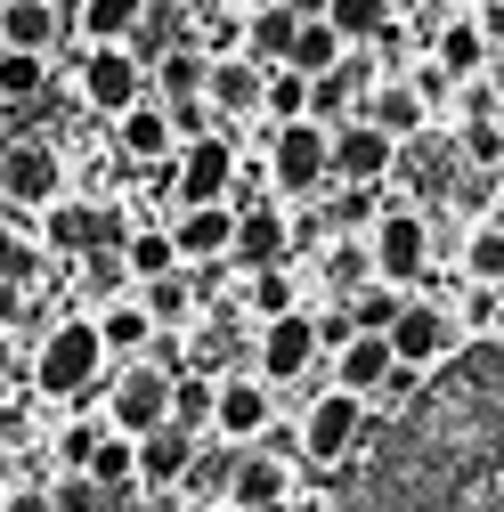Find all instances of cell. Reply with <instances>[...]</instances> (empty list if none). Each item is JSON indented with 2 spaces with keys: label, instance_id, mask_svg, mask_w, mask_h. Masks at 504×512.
Segmentation results:
<instances>
[{
  "label": "cell",
  "instance_id": "cell-33",
  "mask_svg": "<svg viewBox=\"0 0 504 512\" xmlns=\"http://www.w3.org/2000/svg\"><path fill=\"white\" fill-rule=\"evenodd\" d=\"M480 57H488L480 25H448V33H439V74H448V82H472V74H480Z\"/></svg>",
  "mask_w": 504,
  "mask_h": 512
},
{
  "label": "cell",
  "instance_id": "cell-23",
  "mask_svg": "<svg viewBox=\"0 0 504 512\" xmlns=\"http://www.w3.org/2000/svg\"><path fill=\"white\" fill-rule=\"evenodd\" d=\"M196 301H204V285L196 277H155V285H139V309H147V326H179V317H196Z\"/></svg>",
  "mask_w": 504,
  "mask_h": 512
},
{
  "label": "cell",
  "instance_id": "cell-48",
  "mask_svg": "<svg viewBox=\"0 0 504 512\" xmlns=\"http://www.w3.org/2000/svg\"><path fill=\"white\" fill-rule=\"evenodd\" d=\"M244 9H277V0H244Z\"/></svg>",
  "mask_w": 504,
  "mask_h": 512
},
{
  "label": "cell",
  "instance_id": "cell-21",
  "mask_svg": "<svg viewBox=\"0 0 504 512\" xmlns=\"http://www.w3.org/2000/svg\"><path fill=\"white\" fill-rule=\"evenodd\" d=\"M122 155H131V163H163L171 155V114L139 98L131 114H122Z\"/></svg>",
  "mask_w": 504,
  "mask_h": 512
},
{
  "label": "cell",
  "instance_id": "cell-20",
  "mask_svg": "<svg viewBox=\"0 0 504 512\" xmlns=\"http://www.w3.org/2000/svg\"><path fill=\"white\" fill-rule=\"evenodd\" d=\"M342 57H350V41H342L326 17H309V25L293 33V57H285V66H293L301 82H318V74H334V66H342Z\"/></svg>",
  "mask_w": 504,
  "mask_h": 512
},
{
  "label": "cell",
  "instance_id": "cell-19",
  "mask_svg": "<svg viewBox=\"0 0 504 512\" xmlns=\"http://www.w3.org/2000/svg\"><path fill=\"white\" fill-rule=\"evenodd\" d=\"M293 33H301L293 9H252V25H244V57L269 74V66H285V57H293Z\"/></svg>",
  "mask_w": 504,
  "mask_h": 512
},
{
  "label": "cell",
  "instance_id": "cell-52",
  "mask_svg": "<svg viewBox=\"0 0 504 512\" xmlns=\"http://www.w3.org/2000/svg\"><path fill=\"white\" fill-rule=\"evenodd\" d=\"M0 9H9V0H0Z\"/></svg>",
  "mask_w": 504,
  "mask_h": 512
},
{
  "label": "cell",
  "instance_id": "cell-35",
  "mask_svg": "<svg viewBox=\"0 0 504 512\" xmlns=\"http://www.w3.org/2000/svg\"><path fill=\"white\" fill-rule=\"evenodd\" d=\"M261 106H269L277 122H309V82H301L293 66H277V74H269V90H261Z\"/></svg>",
  "mask_w": 504,
  "mask_h": 512
},
{
  "label": "cell",
  "instance_id": "cell-4",
  "mask_svg": "<svg viewBox=\"0 0 504 512\" xmlns=\"http://www.w3.org/2000/svg\"><path fill=\"white\" fill-rule=\"evenodd\" d=\"M228 187H236V147H228V139H187V147H179V163H171V196H179V212L228 204Z\"/></svg>",
  "mask_w": 504,
  "mask_h": 512
},
{
  "label": "cell",
  "instance_id": "cell-45",
  "mask_svg": "<svg viewBox=\"0 0 504 512\" xmlns=\"http://www.w3.org/2000/svg\"><path fill=\"white\" fill-rule=\"evenodd\" d=\"M277 9H293V17L309 25V17H326V0H277Z\"/></svg>",
  "mask_w": 504,
  "mask_h": 512
},
{
  "label": "cell",
  "instance_id": "cell-24",
  "mask_svg": "<svg viewBox=\"0 0 504 512\" xmlns=\"http://www.w3.org/2000/svg\"><path fill=\"white\" fill-rule=\"evenodd\" d=\"M139 17H147V0H82V33L98 49H122V41L139 33Z\"/></svg>",
  "mask_w": 504,
  "mask_h": 512
},
{
  "label": "cell",
  "instance_id": "cell-8",
  "mask_svg": "<svg viewBox=\"0 0 504 512\" xmlns=\"http://www.w3.org/2000/svg\"><path fill=\"white\" fill-rule=\"evenodd\" d=\"M318 317H301V309H285V317H269L261 326V382L277 391V382H301L309 366H318Z\"/></svg>",
  "mask_w": 504,
  "mask_h": 512
},
{
  "label": "cell",
  "instance_id": "cell-29",
  "mask_svg": "<svg viewBox=\"0 0 504 512\" xmlns=\"http://www.w3.org/2000/svg\"><path fill=\"white\" fill-rule=\"evenodd\" d=\"M82 472H90L106 496H122V488H131V472H139V439H122V431H114V439H98Z\"/></svg>",
  "mask_w": 504,
  "mask_h": 512
},
{
  "label": "cell",
  "instance_id": "cell-41",
  "mask_svg": "<svg viewBox=\"0 0 504 512\" xmlns=\"http://www.w3.org/2000/svg\"><path fill=\"white\" fill-rule=\"evenodd\" d=\"M366 212H374V187H342L334 196V228H366Z\"/></svg>",
  "mask_w": 504,
  "mask_h": 512
},
{
  "label": "cell",
  "instance_id": "cell-7",
  "mask_svg": "<svg viewBox=\"0 0 504 512\" xmlns=\"http://www.w3.org/2000/svg\"><path fill=\"white\" fill-rule=\"evenodd\" d=\"M391 358L407 366V374H423V366H439V358H448L456 350V317L448 309H431V301H407L399 317H391Z\"/></svg>",
  "mask_w": 504,
  "mask_h": 512
},
{
  "label": "cell",
  "instance_id": "cell-9",
  "mask_svg": "<svg viewBox=\"0 0 504 512\" xmlns=\"http://www.w3.org/2000/svg\"><path fill=\"white\" fill-rule=\"evenodd\" d=\"M391 163H399V139H383L374 122H342V131H334V155H326V179L374 187V179H391Z\"/></svg>",
  "mask_w": 504,
  "mask_h": 512
},
{
  "label": "cell",
  "instance_id": "cell-38",
  "mask_svg": "<svg viewBox=\"0 0 504 512\" xmlns=\"http://www.w3.org/2000/svg\"><path fill=\"white\" fill-rule=\"evenodd\" d=\"M464 261H472V277H480V285H504V220L472 236V252H464Z\"/></svg>",
  "mask_w": 504,
  "mask_h": 512
},
{
  "label": "cell",
  "instance_id": "cell-3",
  "mask_svg": "<svg viewBox=\"0 0 504 512\" xmlns=\"http://www.w3.org/2000/svg\"><path fill=\"white\" fill-rule=\"evenodd\" d=\"M326 155H334V131H318V122H277L269 131V179L285 187V196L326 187Z\"/></svg>",
  "mask_w": 504,
  "mask_h": 512
},
{
  "label": "cell",
  "instance_id": "cell-49",
  "mask_svg": "<svg viewBox=\"0 0 504 512\" xmlns=\"http://www.w3.org/2000/svg\"><path fill=\"white\" fill-rule=\"evenodd\" d=\"M496 122H504V90H496Z\"/></svg>",
  "mask_w": 504,
  "mask_h": 512
},
{
  "label": "cell",
  "instance_id": "cell-14",
  "mask_svg": "<svg viewBox=\"0 0 504 512\" xmlns=\"http://www.w3.org/2000/svg\"><path fill=\"white\" fill-rule=\"evenodd\" d=\"M228 244H236V204H196V212L171 220L179 261H228Z\"/></svg>",
  "mask_w": 504,
  "mask_h": 512
},
{
  "label": "cell",
  "instance_id": "cell-36",
  "mask_svg": "<svg viewBox=\"0 0 504 512\" xmlns=\"http://www.w3.org/2000/svg\"><path fill=\"white\" fill-rule=\"evenodd\" d=\"M0 285H9V293L41 285V244H25V236H0Z\"/></svg>",
  "mask_w": 504,
  "mask_h": 512
},
{
  "label": "cell",
  "instance_id": "cell-2",
  "mask_svg": "<svg viewBox=\"0 0 504 512\" xmlns=\"http://www.w3.org/2000/svg\"><path fill=\"white\" fill-rule=\"evenodd\" d=\"M57 187H66V163H57V147H41V139H9V147H0V204L49 212Z\"/></svg>",
  "mask_w": 504,
  "mask_h": 512
},
{
  "label": "cell",
  "instance_id": "cell-47",
  "mask_svg": "<svg viewBox=\"0 0 504 512\" xmlns=\"http://www.w3.org/2000/svg\"><path fill=\"white\" fill-rule=\"evenodd\" d=\"M9 488H17V472H9V456H0V496H9Z\"/></svg>",
  "mask_w": 504,
  "mask_h": 512
},
{
  "label": "cell",
  "instance_id": "cell-1",
  "mask_svg": "<svg viewBox=\"0 0 504 512\" xmlns=\"http://www.w3.org/2000/svg\"><path fill=\"white\" fill-rule=\"evenodd\" d=\"M98 374H106V342H98L90 317H66V326L41 334V350H33V391L41 399H82Z\"/></svg>",
  "mask_w": 504,
  "mask_h": 512
},
{
  "label": "cell",
  "instance_id": "cell-26",
  "mask_svg": "<svg viewBox=\"0 0 504 512\" xmlns=\"http://www.w3.org/2000/svg\"><path fill=\"white\" fill-rule=\"evenodd\" d=\"M204 74H212V57H204V49H163L155 90H163L171 106H187V98H204Z\"/></svg>",
  "mask_w": 504,
  "mask_h": 512
},
{
  "label": "cell",
  "instance_id": "cell-44",
  "mask_svg": "<svg viewBox=\"0 0 504 512\" xmlns=\"http://www.w3.org/2000/svg\"><path fill=\"white\" fill-rule=\"evenodd\" d=\"M17 309H25V293H9V285H0V334L17 326Z\"/></svg>",
  "mask_w": 504,
  "mask_h": 512
},
{
  "label": "cell",
  "instance_id": "cell-27",
  "mask_svg": "<svg viewBox=\"0 0 504 512\" xmlns=\"http://www.w3.org/2000/svg\"><path fill=\"white\" fill-rule=\"evenodd\" d=\"M122 269H131L139 285L171 277V269H179V252H171V228H131V244H122Z\"/></svg>",
  "mask_w": 504,
  "mask_h": 512
},
{
  "label": "cell",
  "instance_id": "cell-40",
  "mask_svg": "<svg viewBox=\"0 0 504 512\" xmlns=\"http://www.w3.org/2000/svg\"><path fill=\"white\" fill-rule=\"evenodd\" d=\"M496 155H504V122H472V131H464V163H480V171H488Z\"/></svg>",
  "mask_w": 504,
  "mask_h": 512
},
{
  "label": "cell",
  "instance_id": "cell-28",
  "mask_svg": "<svg viewBox=\"0 0 504 512\" xmlns=\"http://www.w3.org/2000/svg\"><path fill=\"white\" fill-rule=\"evenodd\" d=\"M212 391H220V382H204V374H179L171 382V431H187V439H196V431H212Z\"/></svg>",
  "mask_w": 504,
  "mask_h": 512
},
{
  "label": "cell",
  "instance_id": "cell-31",
  "mask_svg": "<svg viewBox=\"0 0 504 512\" xmlns=\"http://www.w3.org/2000/svg\"><path fill=\"white\" fill-rule=\"evenodd\" d=\"M342 309H350V326H358V334H391V317L407 309V293H399V285H358Z\"/></svg>",
  "mask_w": 504,
  "mask_h": 512
},
{
  "label": "cell",
  "instance_id": "cell-15",
  "mask_svg": "<svg viewBox=\"0 0 504 512\" xmlns=\"http://www.w3.org/2000/svg\"><path fill=\"white\" fill-rule=\"evenodd\" d=\"M261 90H269V74L252 66V57H212V74H204V106L212 114H261Z\"/></svg>",
  "mask_w": 504,
  "mask_h": 512
},
{
  "label": "cell",
  "instance_id": "cell-17",
  "mask_svg": "<svg viewBox=\"0 0 504 512\" xmlns=\"http://www.w3.org/2000/svg\"><path fill=\"white\" fill-rule=\"evenodd\" d=\"M57 33H66V17H57L49 0H9V9H0V49H25V57H41Z\"/></svg>",
  "mask_w": 504,
  "mask_h": 512
},
{
  "label": "cell",
  "instance_id": "cell-30",
  "mask_svg": "<svg viewBox=\"0 0 504 512\" xmlns=\"http://www.w3.org/2000/svg\"><path fill=\"white\" fill-rule=\"evenodd\" d=\"M90 326H98L106 358H114V350H147V342H155V326H147V309H139V301H114L106 317H90Z\"/></svg>",
  "mask_w": 504,
  "mask_h": 512
},
{
  "label": "cell",
  "instance_id": "cell-39",
  "mask_svg": "<svg viewBox=\"0 0 504 512\" xmlns=\"http://www.w3.org/2000/svg\"><path fill=\"white\" fill-rule=\"evenodd\" d=\"M252 309H261V326L293 309V285H285V269H261V277H252Z\"/></svg>",
  "mask_w": 504,
  "mask_h": 512
},
{
  "label": "cell",
  "instance_id": "cell-34",
  "mask_svg": "<svg viewBox=\"0 0 504 512\" xmlns=\"http://www.w3.org/2000/svg\"><path fill=\"white\" fill-rule=\"evenodd\" d=\"M41 82H49V66H41V57L0 49V98H9V106H33V98H41Z\"/></svg>",
  "mask_w": 504,
  "mask_h": 512
},
{
  "label": "cell",
  "instance_id": "cell-6",
  "mask_svg": "<svg viewBox=\"0 0 504 512\" xmlns=\"http://www.w3.org/2000/svg\"><path fill=\"white\" fill-rule=\"evenodd\" d=\"M358 439H366V399H350V391H326L318 407L301 415V456H309V464L358 456Z\"/></svg>",
  "mask_w": 504,
  "mask_h": 512
},
{
  "label": "cell",
  "instance_id": "cell-10",
  "mask_svg": "<svg viewBox=\"0 0 504 512\" xmlns=\"http://www.w3.org/2000/svg\"><path fill=\"white\" fill-rule=\"evenodd\" d=\"M82 98H90L98 114L122 122V114L147 98V66H139L131 49H90V66H82Z\"/></svg>",
  "mask_w": 504,
  "mask_h": 512
},
{
  "label": "cell",
  "instance_id": "cell-43",
  "mask_svg": "<svg viewBox=\"0 0 504 512\" xmlns=\"http://www.w3.org/2000/svg\"><path fill=\"white\" fill-rule=\"evenodd\" d=\"M0 512H49V488H9V496H0Z\"/></svg>",
  "mask_w": 504,
  "mask_h": 512
},
{
  "label": "cell",
  "instance_id": "cell-25",
  "mask_svg": "<svg viewBox=\"0 0 504 512\" xmlns=\"http://www.w3.org/2000/svg\"><path fill=\"white\" fill-rule=\"evenodd\" d=\"M366 122H374L383 139H415V131H423V98H415L407 82H383L374 106H366Z\"/></svg>",
  "mask_w": 504,
  "mask_h": 512
},
{
  "label": "cell",
  "instance_id": "cell-37",
  "mask_svg": "<svg viewBox=\"0 0 504 512\" xmlns=\"http://www.w3.org/2000/svg\"><path fill=\"white\" fill-rule=\"evenodd\" d=\"M106 504H114V496H106L90 472H66V480L49 488V512H106Z\"/></svg>",
  "mask_w": 504,
  "mask_h": 512
},
{
  "label": "cell",
  "instance_id": "cell-18",
  "mask_svg": "<svg viewBox=\"0 0 504 512\" xmlns=\"http://www.w3.org/2000/svg\"><path fill=\"white\" fill-rule=\"evenodd\" d=\"M228 504H236V512H269V504H285V464H277V456H244V464L228 472Z\"/></svg>",
  "mask_w": 504,
  "mask_h": 512
},
{
  "label": "cell",
  "instance_id": "cell-22",
  "mask_svg": "<svg viewBox=\"0 0 504 512\" xmlns=\"http://www.w3.org/2000/svg\"><path fill=\"white\" fill-rule=\"evenodd\" d=\"M187 464H196V439H187V431H147L139 439V480H187Z\"/></svg>",
  "mask_w": 504,
  "mask_h": 512
},
{
  "label": "cell",
  "instance_id": "cell-5",
  "mask_svg": "<svg viewBox=\"0 0 504 512\" xmlns=\"http://www.w3.org/2000/svg\"><path fill=\"white\" fill-rule=\"evenodd\" d=\"M366 261H374V285H415L431 269V228L415 212H383V220H374Z\"/></svg>",
  "mask_w": 504,
  "mask_h": 512
},
{
  "label": "cell",
  "instance_id": "cell-32",
  "mask_svg": "<svg viewBox=\"0 0 504 512\" xmlns=\"http://www.w3.org/2000/svg\"><path fill=\"white\" fill-rule=\"evenodd\" d=\"M326 25L342 41H374V33L391 25V0H326Z\"/></svg>",
  "mask_w": 504,
  "mask_h": 512
},
{
  "label": "cell",
  "instance_id": "cell-12",
  "mask_svg": "<svg viewBox=\"0 0 504 512\" xmlns=\"http://www.w3.org/2000/svg\"><path fill=\"white\" fill-rule=\"evenodd\" d=\"M163 415H171V374H163V366H131V374L114 382V431H122V439L163 431Z\"/></svg>",
  "mask_w": 504,
  "mask_h": 512
},
{
  "label": "cell",
  "instance_id": "cell-46",
  "mask_svg": "<svg viewBox=\"0 0 504 512\" xmlns=\"http://www.w3.org/2000/svg\"><path fill=\"white\" fill-rule=\"evenodd\" d=\"M9 439H17V407L0 399V456H9Z\"/></svg>",
  "mask_w": 504,
  "mask_h": 512
},
{
  "label": "cell",
  "instance_id": "cell-11",
  "mask_svg": "<svg viewBox=\"0 0 504 512\" xmlns=\"http://www.w3.org/2000/svg\"><path fill=\"white\" fill-rule=\"evenodd\" d=\"M269 423H277V407H269V382H261V374H236V382L212 391V431H220V439L252 447V439H269Z\"/></svg>",
  "mask_w": 504,
  "mask_h": 512
},
{
  "label": "cell",
  "instance_id": "cell-42",
  "mask_svg": "<svg viewBox=\"0 0 504 512\" xmlns=\"http://www.w3.org/2000/svg\"><path fill=\"white\" fill-rule=\"evenodd\" d=\"M90 447H98V431H90V423H74L66 439H57V456H66V464L82 472V464H90Z\"/></svg>",
  "mask_w": 504,
  "mask_h": 512
},
{
  "label": "cell",
  "instance_id": "cell-51",
  "mask_svg": "<svg viewBox=\"0 0 504 512\" xmlns=\"http://www.w3.org/2000/svg\"><path fill=\"white\" fill-rule=\"evenodd\" d=\"M269 512H293V504H269Z\"/></svg>",
  "mask_w": 504,
  "mask_h": 512
},
{
  "label": "cell",
  "instance_id": "cell-13",
  "mask_svg": "<svg viewBox=\"0 0 504 512\" xmlns=\"http://www.w3.org/2000/svg\"><path fill=\"white\" fill-rule=\"evenodd\" d=\"M391 374H399V358H391L383 334H350V342L334 350V391H350V399L391 391Z\"/></svg>",
  "mask_w": 504,
  "mask_h": 512
},
{
  "label": "cell",
  "instance_id": "cell-50",
  "mask_svg": "<svg viewBox=\"0 0 504 512\" xmlns=\"http://www.w3.org/2000/svg\"><path fill=\"white\" fill-rule=\"evenodd\" d=\"M391 9H415V0H391Z\"/></svg>",
  "mask_w": 504,
  "mask_h": 512
},
{
  "label": "cell",
  "instance_id": "cell-16",
  "mask_svg": "<svg viewBox=\"0 0 504 512\" xmlns=\"http://www.w3.org/2000/svg\"><path fill=\"white\" fill-rule=\"evenodd\" d=\"M285 244H293V228H285L269 204H252V212H236V244H228V261H244L252 277H261V269L285 261Z\"/></svg>",
  "mask_w": 504,
  "mask_h": 512
}]
</instances>
